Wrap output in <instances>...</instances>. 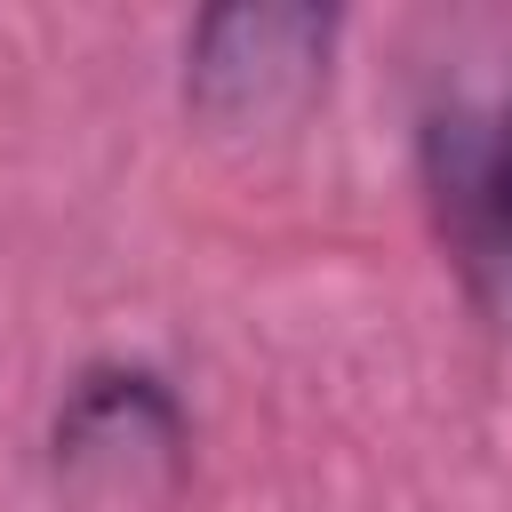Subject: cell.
Returning <instances> with one entry per match:
<instances>
[{
	"label": "cell",
	"mask_w": 512,
	"mask_h": 512,
	"mask_svg": "<svg viewBox=\"0 0 512 512\" xmlns=\"http://www.w3.org/2000/svg\"><path fill=\"white\" fill-rule=\"evenodd\" d=\"M408 176L464 320L512 352V72H440L408 112Z\"/></svg>",
	"instance_id": "1"
},
{
	"label": "cell",
	"mask_w": 512,
	"mask_h": 512,
	"mask_svg": "<svg viewBox=\"0 0 512 512\" xmlns=\"http://www.w3.org/2000/svg\"><path fill=\"white\" fill-rule=\"evenodd\" d=\"M344 8L328 0H224L184 24L176 104L200 144H288L336 88Z\"/></svg>",
	"instance_id": "2"
},
{
	"label": "cell",
	"mask_w": 512,
	"mask_h": 512,
	"mask_svg": "<svg viewBox=\"0 0 512 512\" xmlns=\"http://www.w3.org/2000/svg\"><path fill=\"white\" fill-rule=\"evenodd\" d=\"M40 448H48L56 488H72V496H152V488H184L200 416L160 360L88 352L56 384Z\"/></svg>",
	"instance_id": "3"
}]
</instances>
